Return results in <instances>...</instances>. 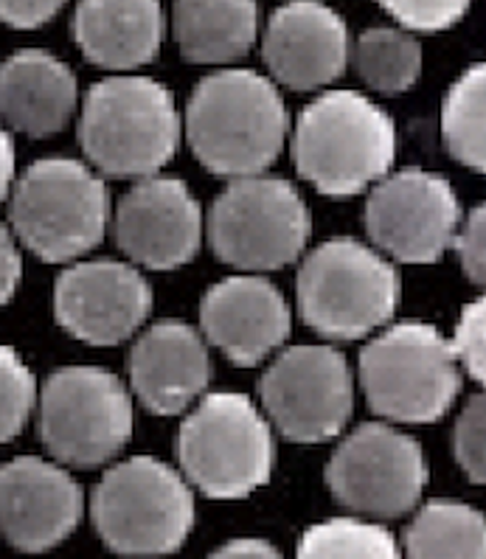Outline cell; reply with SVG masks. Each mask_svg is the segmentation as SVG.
Segmentation results:
<instances>
[{
	"mask_svg": "<svg viewBox=\"0 0 486 559\" xmlns=\"http://www.w3.org/2000/svg\"><path fill=\"white\" fill-rule=\"evenodd\" d=\"M194 158L225 180L257 178L289 139V112L276 82L248 68H223L198 82L186 107Z\"/></svg>",
	"mask_w": 486,
	"mask_h": 559,
	"instance_id": "obj_1",
	"label": "cell"
},
{
	"mask_svg": "<svg viewBox=\"0 0 486 559\" xmlns=\"http://www.w3.org/2000/svg\"><path fill=\"white\" fill-rule=\"evenodd\" d=\"M289 155L307 183L327 198H355L380 183L396 158V124L357 91H327L298 112Z\"/></svg>",
	"mask_w": 486,
	"mask_h": 559,
	"instance_id": "obj_2",
	"label": "cell"
},
{
	"mask_svg": "<svg viewBox=\"0 0 486 559\" xmlns=\"http://www.w3.org/2000/svg\"><path fill=\"white\" fill-rule=\"evenodd\" d=\"M180 135L175 93L152 76H110L85 93L80 144L107 178H155L178 155Z\"/></svg>",
	"mask_w": 486,
	"mask_h": 559,
	"instance_id": "obj_3",
	"label": "cell"
},
{
	"mask_svg": "<svg viewBox=\"0 0 486 559\" xmlns=\"http://www.w3.org/2000/svg\"><path fill=\"white\" fill-rule=\"evenodd\" d=\"M12 234L34 257L68 264L91 253L110 228L112 205L105 180L76 158L34 160L14 178Z\"/></svg>",
	"mask_w": 486,
	"mask_h": 559,
	"instance_id": "obj_4",
	"label": "cell"
},
{
	"mask_svg": "<svg viewBox=\"0 0 486 559\" xmlns=\"http://www.w3.org/2000/svg\"><path fill=\"white\" fill-rule=\"evenodd\" d=\"M400 273L380 250L335 237L307 253L296 276L298 316L327 341H360L394 318Z\"/></svg>",
	"mask_w": 486,
	"mask_h": 559,
	"instance_id": "obj_5",
	"label": "cell"
},
{
	"mask_svg": "<svg viewBox=\"0 0 486 559\" xmlns=\"http://www.w3.org/2000/svg\"><path fill=\"white\" fill-rule=\"evenodd\" d=\"M93 526L121 557H166L194 528V492L178 469L152 455L112 464L93 489Z\"/></svg>",
	"mask_w": 486,
	"mask_h": 559,
	"instance_id": "obj_6",
	"label": "cell"
},
{
	"mask_svg": "<svg viewBox=\"0 0 486 559\" xmlns=\"http://www.w3.org/2000/svg\"><path fill=\"white\" fill-rule=\"evenodd\" d=\"M175 448L186 484L214 500L248 498L276 467L273 425L250 396L234 391L203 396L180 425Z\"/></svg>",
	"mask_w": 486,
	"mask_h": 559,
	"instance_id": "obj_7",
	"label": "cell"
},
{
	"mask_svg": "<svg viewBox=\"0 0 486 559\" xmlns=\"http://www.w3.org/2000/svg\"><path fill=\"white\" fill-rule=\"evenodd\" d=\"M360 389L382 419L396 425H430L455 405L461 374L450 341L419 321L396 323L360 352Z\"/></svg>",
	"mask_w": 486,
	"mask_h": 559,
	"instance_id": "obj_8",
	"label": "cell"
},
{
	"mask_svg": "<svg viewBox=\"0 0 486 559\" xmlns=\"http://www.w3.org/2000/svg\"><path fill=\"white\" fill-rule=\"evenodd\" d=\"M205 230L220 262L257 276L298 262L312 214L289 180L257 175L228 180L211 203Z\"/></svg>",
	"mask_w": 486,
	"mask_h": 559,
	"instance_id": "obj_9",
	"label": "cell"
},
{
	"mask_svg": "<svg viewBox=\"0 0 486 559\" xmlns=\"http://www.w3.org/2000/svg\"><path fill=\"white\" fill-rule=\"evenodd\" d=\"M37 408L43 444L66 467H102L132 439L130 389L99 366L54 371L37 394Z\"/></svg>",
	"mask_w": 486,
	"mask_h": 559,
	"instance_id": "obj_10",
	"label": "cell"
},
{
	"mask_svg": "<svg viewBox=\"0 0 486 559\" xmlns=\"http://www.w3.org/2000/svg\"><path fill=\"white\" fill-rule=\"evenodd\" d=\"M270 425L296 444H323L355 414V377L332 346H289L259 380Z\"/></svg>",
	"mask_w": 486,
	"mask_h": 559,
	"instance_id": "obj_11",
	"label": "cell"
},
{
	"mask_svg": "<svg viewBox=\"0 0 486 559\" xmlns=\"http://www.w3.org/2000/svg\"><path fill=\"white\" fill-rule=\"evenodd\" d=\"M327 487L348 512L394 520L416 509L427 487L419 441L394 425L368 421L341 441L327 464Z\"/></svg>",
	"mask_w": 486,
	"mask_h": 559,
	"instance_id": "obj_12",
	"label": "cell"
},
{
	"mask_svg": "<svg viewBox=\"0 0 486 559\" xmlns=\"http://www.w3.org/2000/svg\"><path fill=\"white\" fill-rule=\"evenodd\" d=\"M363 223L380 253L402 264H434L453 245L461 203L444 175L414 166L371 186Z\"/></svg>",
	"mask_w": 486,
	"mask_h": 559,
	"instance_id": "obj_13",
	"label": "cell"
},
{
	"mask_svg": "<svg viewBox=\"0 0 486 559\" xmlns=\"http://www.w3.org/2000/svg\"><path fill=\"white\" fill-rule=\"evenodd\" d=\"M152 312V287L141 270L116 259L73 262L54 284V318L91 346H119Z\"/></svg>",
	"mask_w": 486,
	"mask_h": 559,
	"instance_id": "obj_14",
	"label": "cell"
},
{
	"mask_svg": "<svg viewBox=\"0 0 486 559\" xmlns=\"http://www.w3.org/2000/svg\"><path fill=\"white\" fill-rule=\"evenodd\" d=\"M112 239L141 267L178 270L200 253L203 209L175 175L135 180L110 217Z\"/></svg>",
	"mask_w": 486,
	"mask_h": 559,
	"instance_id": "obj_15",
	"label": "cell"
},
{
	"mask_svg": "<svg viewBox=\"0 0 486 559\" xmlns=\"http://www.w3.org/2000/svg\"><path fill=\"white\" fill-rule=\"evenodd\" d=\"M85 492L62 464L17 455L0 464V534L23 554L66 543L80 526Z\"/></svg>",
	"mask_w": 486,
	"mask_h": 559,
	"instance_id": "obj_16",
	"label": "cell"
},
{
	"mask_svg": "<svg viewBox=\"0 0 486 559\" xmlns=\"http://www.w3.org/2000/svg\"><path fill=\"white\" fill-rule=\"evenodd\" d=\"M293 330V310L276 284L242 273L217 282L200 301V335L239 369L268 360Z\"/></svg>",
	"mask_w": 486,
	"mask_h": 559,
	"instance_id": "obj_17",
	"label": "cell"
},
{
	"mask_svg": "<svg viewBox=\"0 0 486 559\" xmlns=\"http://www.w3.org/2000/svg\"><path fill=\"white\" fill-rule=\"evenodd\" d=\"M348 53L346 21L327 3H284L264 26V66L273 80L293 91H321L337 82L348 66Z\"/></svg>",
	"mask_w": 486,
	"mask_h": 559,
	"instance_id": "obj_18",
	"label": "cell"
},
{
	"mask_svg": "<svg viewBox=\"0 0 486 559\" xmlns=\"http://www.w3.org/2000/svg\"><path fill=\"white\" fill-rule=\"evenodd\" d=\"M127 369L135 400L155 416L189 411L214 377L203 335L183 321H158L141 332Z\"/></svg>",
	"mask_w": 486,
	"mask_h": 559,
	"instance_id": "obj_19",
	"label": "cell"
},
{
	"mask_svg": "<svg viewBox=\"0 0 486 559\" xmlns=\"http://www.w3.org/2000/svg\"><path fill=\"white\" fill-rule=\"evenodd\" d=\"M80 102L76 73L43 48H23L0 62V121L28 139H51Z\"/></svg>",
	"mask_w": 486,
	"mask_h": 559,
	"instance_id": "obj_20",
	"label": "cell"
},
{
	"mask_svg": "<svg viewBox=\"0 0 486 559\" xmlns=\"http://www.w3.org/2000/svg\"><path fill=\"white\" fill-rule=\"evenodd\" d=\"M71 28L87 62L105 71H132L158 57L166 21L155 0H87L76 7Z\"/></svg>",
	"mask_w": 486,
	"mask_h": 559,
	"instance_id": "obj_21",
	"label": "cell"
},
{
	"mask_svg": "<svg viewBox=\"0 0 486 559\" xmlns=\"http://www.w3.org/2000/svg\"><path fill=\"white\" fill-rule=\"evenodd\" d=\"M171 28L180 57L194 66H228L242 60L259 34V7L250 0L175 3Z\"/></svg>",
	"mask_w": 486,
	"mask_h": 559,
	"instance_id": "obj_22",
	"label": "cell"
},
{
	"mask_svg": "<svg viewBox=\"0 0 486 559\" xmlns=\"http://www.w3.org/2000/svg\"><path fill=\"white\" fill-rule=\"evenodd\" d=\"M405 559H486V520L461 500H430L405 528Z\"/></svg>",
	"mask_w": 486,
	"mask_h": 559,
	"instance_id": "obj_23",
	"label": "cell"
},
{
	"mask_svg": "<svg viewBox=\"0 0 486 559\" xmlns=\"http://www.w3.org/2000/svg\"><path fill=\"white\" fill-rule=\"evenodd\" d=\"M360 80L371 91L400 96L411 91L422 76V46L414 34L394 26H375L357 37L348 53Z\"/></svg>",
	"mask_w": 486,
	"mask_h": 559,
	"instance_id": "obj_24",
	"label": "cell"
},
{
	"mask_svg": "<svg viewBox=\"0 0 486 559\" xmlns=\"http://www.w3.org/2000/svg\"><path fill=\"white\" fill-rule=\"evenodd\" d=\"M441 139L466 169H486V68L470 66L450 85L441 105Z\"/></svg>",
	"mask_w": 486,
	"mask_h": 559,
	"instance_id": "obj_25",
	"label": "cell"
},
{
	"mask_svg": "<svg viewBox=\"0 0 486 559\" xmlns=\"http://www.w3.org/2000/svg\"><path fill=\"white\" fill-rule=\"evenodd\" d=\"M296 559H402L394 534L357 518H332L307 528Z\"/></svg>",
	"mask_w": 486,
	"mask_h": 559,
	"instance_id": "obj_26",
	"label": "cell"
},
{
	"mask_svg": "<svg viewBox=\"0 0 486 559\" xmlns=\"http://www.w3.org/2000/svg\"><path fill=\"white\" fill-rule=\"evenodd\" d=\"M37 380L23 357L9 346H0V444L21 436L37 408Z\"/></svg>",
	"mask_w": 486,
	"mask_h": 559,
	"instance_id": "obj_27",
	"label": "cell"
},
{
	"mask_svg": "<svg viewBox=\"0 0 486 559\" xmlns=\"http://www.w3.org/2000/svg\"><path fill=\"white\" fill-rule=\"evenodd\" d=\"M453 455L473 484L486 480V400L470 396L453 428Z\"/></svg>",
	"mask_w": 486,
	"mask_h": 559,
	"instance_id": "obj_28",
	"label": "cell"
},
{
	"mask_svg": "<svg viewBox=\"0 0 486 559\" xmlns=\"http://www.w3.org/2000/svg\"><path fill=\"white\" fill-rule=\"evenodd\" d=\"M461 374H470L475 382L486 380V304L484 298L466 304L455 323L450 341Z\"/></svg>",
	"mask_w": 486,
	"mask_h": 559,
	"instance_id": "obj_29",
	"label": "cell"
},
{
	"mask_svg": "<svg viewBox=\"0 0 486 559\" xmlns=\"http://www.w3.org/2000/svg\"><path fill=\"white\" fill-rule=\"evenodd\" d=\"M470 9L464 0H391L382 3V12L400 23L402 32H444L455 26Z\"/></svg>",
	"mask_w": 486,
	"mask_h": 559,
	"instance_id": "obj_30",
	"label": "cell"
},
{
	"mask_svg": "<svg viewBox=\"0 0 486 559\" xmlns=\"http://www.w3.org/2000/svg\"><path fill=\"white\" fill-rule=\"evenodd\" d=\"M459 253V264L464 270V276L481 287L486 282V209L475 205L464 219H461L459 230H455L453 245Z\"/></svg>",
	"mask_w": 486,
	"mask_h": 559,
	"instance_id": "obj_31",
	"label": "cell"
},
{
	"mask_svg": "<svg viewBox=\"0 0 486 559\" xmlns=\"http://www.w3.org/2000/svg\"><path fill=\"white\" fill-rule=\"evenodd\" d=\"M62 12L60 0H0V23L12 28H40Z\"/></svg>",
	"mask_w": 486,
	"mask_h": 559,
	"instance_id": "obj_32",
	"label": "cell"
},
{
	"mask_svg": "<svg viewBox=\"0 0 486 559\" xmlns=\"http://www.w3.org/2000/svg\"><path fill=\"white\" fill-rule=\"evenodd\" d=\"M21 278H23L21 245H17L12 230L0 223V307L12 301L17 287H21Z\"/></svg>",
	"mask_w": 486,
	"mask_h": 559,
	"instance_id": "obj_33",
	"label": "cell"
},
{
	"mask_svg": "<svg viewBox=\"0 0 486 559\" xmlns=\"http://www.w3.org/2000/svg\"><path fill=\"white\" fill-rule=\"evenodd\" d=\"M209 559H284V557L276 546H270L268 539L239 537L225 543V546H220Z\"/></svg>",
	"mask_w": 486,
	"mask_h": 559,
	"instance_id": "obj_34",
	"label": "cell"
},
{
	"mask_svg": "<svg viewBox=\"0 0 486 559\" xmlns=\"http://www.w3.org/2000/svg\"><path fill=\"white\" fill-rule=\"evenodd\" d=\"M14 141L12 132H7V127L0 124V203L12 194L14 186Z\"/></svg>",
	"mask_w": 486,
	"mask_h": 559,
	"instance_id": "obj_35",
	"label": "cell"
}]
</instances>
